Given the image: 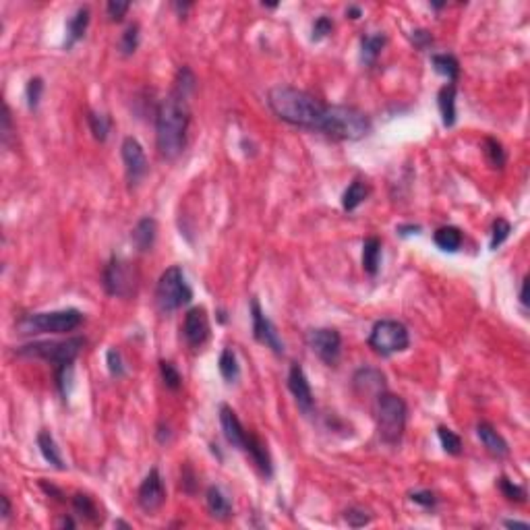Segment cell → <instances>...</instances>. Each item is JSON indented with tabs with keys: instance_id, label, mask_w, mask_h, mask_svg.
Listing matches in <instances>:
<instances>
[{
	"instance_id": "cell-27",
	"label": "cell",
	"mask_w": 530,
	"mask_h": 530,
	"mask_svg": "<svg viewBox=\"0 0 530 530\" xmlns=\"http://www.w3.org/2000/svg\"><path fill=\"white\" fill-rule=\"evenodd\" d=\"M462 240H464L462 230L456 228V226H441V228H437L435 235H433V242H435L441 251H446V253H456V251H460Z\"/></svg>"
},
{
	"instance_id": "cell-11",
	"label": "cell",
	"mask_w": 530,
	"mask_h": 530,
	"mask_svg": "<svg viewBox=\"0 0 530 530\" xmlns=\"http://www.w3.org/2000/svg\"><path fill=\"white\" fill-rule=\"evenodd\" d=\"M120 156H122L128 186L133 189V186L141 184L143 178L149 175V162L143 152V145L135 137H124V141L120 145Z\"/></svg>"
},
{
	"instance_id": "cell-28",
	"label": "cell",
	"mask_w": 530,
	"mask_h": 530,
	"mask_svg": "<svg viewBox=\"0 0 530 530\" xmlns=\"http://www.w3.org/2000/svg\"><path fill=\"white\" fill-rule=\"evenodd\" d=\"M369 193H371V189H369L367 182H362V180H353V182L348 184V189L344 191V195H342V207H344V212H354L360 203L367 201Z\"/></svg>"
},
{
	"instance_id": "cell-9",
	"label": "cell",
	"mask_w": 530,
	"mask_h": 530,
	"mask_svg": "<svg viewBox=\"0 0 530 530\" xmlns=\"http://www.w3.org/2000/svg\"><path fill=\"white\" fill-rule=\"evenodd\" d=\"M85 346V338H68L62 342H31L27 346H21L17 353L21 356H36L52 362L54 367L75 362V358L81 354Z\"/></svg>"
},
{
	"instance_id": "cell-47",
	"label": "cell",
	"mask_w": 530,
	"mask_h": 530,
	"mask_svg": "<svg viewBox=\"0 0 530 530\" xmlns=\"http://www.w3.org/2000/svg\"><path fill=\"white\" fill-rule=\"evenodd\" d=\"M13 118H10V108L4 104L2 106V128H0V137H2V143L8 145L10 143V137H13Z\"/></svg>"
},
{
	"instance_id": "cell-37",
	"label": "cell",
	"mask_w": 530,
	"mask_h": 530,
	"mask_svg": "<svg viewBox=\"0 0 530 530\" xmlns=\"http://www.w3.org/2000/svg\"><path fill=\"white\" fill-rule=\"evenodd\" d=\"M160 375H162V381L164 385L170 390V392H178L182 388V375L177 369L175 362L170 360H160Z\"/></svg>"
},
{
	"instance_id": "cell-56",
	"label": "cell",
	"mask_w": 530,
	"mask_h": 530,
	"mask_svg": "<svg viewBox=\"0 0 530 530\" xmlns=\"http://www.w3.org/2000/svg\"><path fill=\"white\" fill-rule=\"evenodd\" d=\"M115 527H120V529H131V524H126V522H122V520H118V522H115Z\"/></svg>"
},
{
	"instance_id": "cell-55",
	"label": "cell",
	"mask_w": 530,
	"mask_h": 530,
	"mask_svg": "<svg viewBox=\"0 0 530 530\" xmlns=\"http://www.w3.org/2000/svg\"><path fill=\"white\" fill-rule=\"evenodd\" d=\"M60 527H62V529H75V522H73L71 518H64V520L60 522Z\"/></svg>"
},
{
	"instance_id": "cell-19",
	"label": "cell",
	"mask_w": 530,
	"mask_h": 530,
	"mask_svg": "<svg viewBox=\"0 0 530 530\" xmlns=\"http://www.w3.org/2000/svg\"><path fill=\"white\" fill-rule=\"evenodd\" d=\"M476 435L483 443V448L493 456V458H508L510 456V446L503 439V435L491 425V422H478L476 425Z\"/></svg>"
},
{
	"instance_id": "cell-23",
	"label": "cell",
	"mask_w": 530,
	"mask_h": 530,
	"mask_svg": "<svg viewBox=\"0 0 530 530\" xmlns=\"http://www.w3.org/2000/svg\"><path fill=\"white\" fill-rule=\"evenodd\" d=\"M437 106L443 126H454L456 124V83H448L439 89L437 94Z\"/></svg>"
},
{
	"instance_id": "cell-16",
	"label": "cell",
	"mask_w": 530,
	"mask_h": 530,
	"mask_svg": "<svg viewBox=\"0 0 530 530\" xmlns=\"http://www.w3.org/2000/svg\"><path fill=\"white\" fill-rule=\"evenodd\" d=\"M242 452L251 458V462L255 464V469L261 472L265 478H270L274 474V464H272L270 450H267V446H265V441L261 437H257L255 433L249 431Z\"/></svg>"
},
{
	"instance_id": "cell-7",
	"label": "cell",
	"mask_w": 530,
	"mask_h": 530,
	"mask_svg": "<svg viewBox=\"0 0 530 530\" xmlns=\"http://www.w3.org/2000/svg\"><path fill=\"white\" fill-rule=\"evenodd\" d=\"M411 346L408 327L396 319H381L373 325L369 334V348L381 356L404 353Z\"/></svg>"
},
{
	"instance_id": "cell-52",
	"label": "cell",
	"mask_w": 530,
	"mask_h": 530,
	"mask_svg": "<svg viewBox=\"0 0 530 530\" xmlns=\"http://www.w3.org/2000/svg\"><path fill=\"white\" fill-rule=\"evenodd\" d=\"M503 527H508V529H529V522H520V520H503Z\"/></svg>"
},
{
	"instance_id": "cell-8",
	"label": "cell",
	"mask_w": 530,
	"mask_h": 530,
	"mask_svg": "<svg viewBox=\"0 0 530 530\" xmlns=\"http://www.w3.org/2000/svg\"><path fill=\"white\" fill-rule=\"evenodd\" d=\"M137 284H139L137 270L128 261L112 255L110 261L102 270V286H104L106 295L131 298L137 293Z\"/></svg>"
},
{
	"instance_id": "cell-26",
	"label": "cell",
	"mask_w": 530,
	"mask_h": 530,
	"mask_svg": "<svg viewBox=\"0 0 530 530\" xmlns=\"http://www.w3.org/2000/svg\"><path fill=\"white\" fill-rule=\"evenodd\" d=\"M388 44V38H385V34H369V36H362V40H360V60H362V64H367V66H373L377 59H379V54H381V50H383V46Z\"/></svg>"
},
{
	"instance_id": "cell-54",
	"label": "cell",
	"mask_w": 530,
	"mask_h": 530,
	"mask_svg": "<svg viewBox=\"0 0 530 530\" xmlns=\"http://www.w3.org/2000/svg\"><path fill=\"white\" fill-rule=\"evenodd\" d=\"M175 8H177L180 15H184V10L191 8V2H182V4H180V2H175Z\"/></svg>"
},
{
	"instance_id": "cell-32",
	"label": "cell",
	"mask_w": 530,
	"mask_h": 530,
	"mask_svg": "<svg viewBox=\"0 0 530 530\" xmlns=\"http://www.w3.org/2000/svg\"><path fill=\"white\" fill-rule=\"evenodd\" d=\"M437 437H439V443H441L446 454H450V456H460L462 454L464 443H462V437L456 431L441 425V427H437Z\"/></svg>"
},
{
	"instance_id": "cell-35",
	"label": "cell",
	"mask_w": 530,
	"mask_h": 530,
	"mask_svg": "<svg viewBox=\"0 0 530 530\" xmlns=\"http://www.w3.org/2000/svg\"><path fill=\"white\" fill-rule=\"evenodd\" d=\"M137 48H139V25H137V23H131V25L122 31V36H120V40H118V52H120L124 59H128V57H133V54L137 52Z\"/></svg>"
},
{
	"instance_id": "cell-21",
	"label": "cell",
	"mask_w": 530,
	"mask_h": 530,
	"mask_svg": "<svg viewBox=\"0 0 530 530\" xmlns=\"http://www.w3.org/2000/svg\"><path fill=\"white\" fill-rule=\"evenodd\" d=\"M156 238H158V222H156L152 216L141 218V220L135 224L133 233H131V240H133V244H135V249H137L139 253L152 251L154 244H156Z\"/></svg>"
},
{
	"instance_id": "cell-13",
	"label": "cell",
	"mask_w": 530,
	"mask_h": 530,
	"mask_svg": "<svg viewBox=\"0 0 530 530\" xmlns=\"http://www.w3.org/2000/svg\"><path fill=\"white\" fill-rule=\"evenodd\" d=\"M137 503L143 512L154 514L166 503V487L162 480V474L158 469H152L147 476L141 480L137 491Z\"/></svg>"
},
{
	"instance_id": "cell-25",
	"label": "cell",
	"mask_w": 530,
	"mask_h": 530,
	"mask_svg": "<svg viewBox=\"0 0 530 530\" xmlns=\"http://www.w3.org/2000/svg\"><path fill=\"white\" fill-rule=\"evenodd\" d=\"M38 450H40L42 458H44L50 466H54L57 471H64V469H66V466H64V460H62V454H60L59 443L54 441V437H52L50 431H40V433H38Z\"/></svg>"
},
{
	"instance_id": "cell-44",
	"label": "cell",
	"mask_w": 530,
	"mask_h": 530,
	"mask_svg": "<svg viewBox=\"0 0 530 530\" xmlns=\"http://www.w3.org/2000/svg\"><path fill=\"white\" fill-rule=\"evenodd\" d=\"M411 501L416 503V506H420V508H425V510H433L435 506H437V497H435V493L433 491H414L411 493Z\"/></svg>"
},
{
	"instance_id": "cell-46",
	"label": "cell",
	"mask_w": 530,
	"mask_h": 530,
	"mask_svg": "<svg viewBox=\"0 0 530 530\" xmlns=\"http://www.w3.org/2000/svg\"><path fill=\"white\" fill-rule=\"evenodd\" d=\"M195 487H197L195 472H193V469H191L189 464H184V466L180 469V489H182L184 493L193 495V493H195Z\"/></svg>"
},
{
	"instance_id": "cell-4",
	"label": "cell",
	"mask_w": 530,
	"mask_h": 530,
	"mask_svg": "<svg viewBox=\"0 0 530 530\" xmlns=\"http://www.w3.org/2000/svg\"><path fill=\"white\" fill-rule=\"evenodd\" d=\"M406 418H408V406L406 402L390 392H381L375 398V420H377V433L383 443L398 446L406 431Z\"/></svg>"
},
{
	"instance_id": "cell-5",
	"label": "cell",
	"mask_w": 530,
	"mask_h": 530,
	"mask_svg": "<svg viewBox=\"0 0 530 530\" xmlns=\"http://www.w3.org/2000/svg\"><path fill=\"white\" fill-rule=\"evenodd\" d=\"M83 319V313L77 309H60L27 315L19 319L17 327L21 330V334H68L81 327Z\"/></svg>"
},
{
	"instance_id": "cell-3",
	"label": "cell",
	"mask_w": 530,
	"mask_h": 530,
	"mask_svg": "<svg viewBox=\"0 0 530 530\" xmlns=\"http://www.w3.org/2000/svg\"><path fill=\"white\" fill-rule=\"evenodd\" d=\"M371 131V118L354 106H327L319 133L336 141H358Z\"/></svg>"
},
{
	"instance_id": "cell-45",
	"label": "cell",
	"mask_w": 530,
	"mask_h": 530,
	"mask_svg": "<svg viewBox=\"0 0 530 530\" xmlns=\"http://www.w3.org/2000/svg\"><path fill=\"white\" fill-rule=\"evenodd\" d=\"M128 8H131V2H126V0H110L106 4V13L112 21H122L124 15L128 13Z\"/></svg>"
},
{
	"instance_id": "cell-36",
	"label": "cell",
	"mask_w": 530,
	"mask_h": 530,
	"mask_svg": "<svg viewBox=\"0 0 530 530\" xmlns=\"http://www.w3.org/2000/svg\"><path fill=\"white\" fill-rule=\"evenodd\" d=\"M497 487H499V491L503 493V497L508 501H516V503H524L527 501V489L522 485H516L508 476H499Z\"/></svg>"
},
{
	"instance_id": "cell-31",
	"label": "cell",
	"mask_w": 530,
	"mask_h": 530,
	"mask_svg": "<svg viewBox=\"0 0 530 530\" xmlns=\"http://www.w3.org/2000/svg\"><path fill=\"white\" fill-rule=\"evenodd\" d=\"M87 124H89V131H91V135H94L96 141L104 143L108 139L110 128H112V120H110L108 115L91 110V112H87Z\"/></svg>"
},
{
	"instance_id": "cell-10",
	"label": "cell",
	"mask_w": 530,
	"mask_h": 530,
	"mask_svg": "<svg viewBox=\"0 0 530 530\" xmlns=\"http://www.w3.org/2000/svg\"><path fill=\"white\" fill-rule=\"evenodd\" d=\"M307 344L327 367H336L342 354V336L334 327H317L307 334Z\"/></svg>"
},
{
	"instance_id": "cell-51",
	"label": "cell",
	"mask_w": 530,
	"mask_h": 530,
	"mask_svg": "<svg viewBox=\"0 0 530 530\" xmlns=\"http://www.w3.org/2000/svg\"><path fill=\"white\" fill-rule=\"evenodd\" d=\"M527 288H529V276H524L522 278V282H520V293H518V298H520V304L527 309L529 307V298H527Z\"/></svg>"
},
{
	"instance_id": "cell-41",
	"label": "cell",
	"mask_w": 530,
	"mask_h": 530,
	"mask_svg": "<svg viewBox=\"0 0 530 530\" xmlns=\"http://www.w3.org/2000/svg\"><path fill=\"white\" fill-rule=\"evenodd\" d=\"M106 365H108V371L112 377L117 379H122L126 375V367H124V360H122V354L118 348H110L106 353Z\"/></svg>"
},
{
	"instance_id": "cell-39",
	"label": "cell",
	"mask_w": 530,
	"mask_h": 530,
	"mask_svg": "<svg viewBox=\"0 0 530 530\" xmlns=\"http://www.w3.org/2000/svg\"><path fill=\"white\" fill-rule=\"evenodd\" d=\"M54 377H57V388H59L60 396L66 400L71 396V385H73V362L54 367Z\"/></svg>"
},
{
	"instance_id": "cell-34",
	"label": "cell",
	"mask_w": 530,
	"mask_h": 530,
	"mask_svg": "<svg viewBox=\"0 0 530 530\" xmlns=\"http://www.w3.org/2000/svg\"><path fill=\"white\" fill-rule=\"evenodd\" d=\"M71 503H73V510H75L81 518H87V520H91V522H98V520H100L98 506H96V501H94L89 495L77 493V495H73Z\"/></svg>"
},
{
	"instance_id": "cell-14",
	"label": "cell",
	"mask_w": 530,
	"mask_h": 530,
	"mask_svg": "<svg viewBox=\"0 0 530 530\" xmlns=\"http://www.w3.org/2000/svg\"><path fill=\"white\" fill-rule=\"evenodd\" d=\"M209 315L205 311V307H191L184 315V323H182V336L186 340V344L195 351H199L201 346H205V342L209 340Z\"/></svg>"
},
{
	"instance_id": "cell-49",
	"label": "cell",
	"mask_w": 530,
	"mask_h": 530,
	"mask_svg": "<svg viewBox=\"0 0 530 530\" xmlns=\"http://www.w3.org/2000/svg\"><path fill=\"white\" fill-rule=\"evenodd\" d=\"M396 233H398L400 236L418 235V233H420V226H418V224H402V226H398V228H396Z\"/></svg>"
},
{
	"instance_id": "cell-2",
	"label": "cell",
	"mask_w": 530,
	"mask_h": 530,
	"mask_svg": "<svg viewBox=\"0 0 530 530\" xmlns=\"http://www.w3.org/2000/svg\"><path fill=\"white\" fill-rule=\"evenodd\" d=\"M267 106L280 120L300 126L307 131H317L325 115L327 104L319 102L311 94L296 89L293 85H276L267 91Z\"/></svg>"
},
{
	"instance_id": "cell-43",
	"label": "cell",
	"mask_w": 530,
	"mask_h": 530,
	"mask_svg": "<svg viewBox=\"0 0 530 530\" xmlns=\"http://www.w3.org/2000/svg\"><path fill=\"white\" fill-rule=\"evenodd\" d=\"M344 520H346L348 527H353V529H362V527H367V524L371 522V516H369L365 510H360V508H348V510L344 512Z\"/></svg>"
},
{
	"instance_id": "cell-29",
	"label": "cell",
	"mask_w": 530,
	"mask_h": 530,
	"mask_svg": "<svg viewBox=\"0 0 530 530\" xmlns=\"http://www.w3.org/2000/svg\"><path fill=\"white\" fill-rule=\"evenodd\" d=\"M431 64L450 83L458 81V77H460V62H458L456 57H452V54H433L431 57Z\"/></svg>"
},
{
	"instance_id": "cell-50",
	"label": "cell",
	"mask_w": 530,
	"mask_h": 530,
	"mask_svg": "<svg viewBox=\"0 0 530 530\" xmlns=\"http://www.w3.org/2000/svg\"><path fill=\"white\" fill-rule=\"evenodd\" d=\"M0 503H2V520H8L10 514H13V506H10V499L6 495H0Z\"/></svg>"
},
{
	"instance_id": "cell-57",
	"label": "cell",
	"mask_w": 530,
	"mask_h": 530,
	"mask_svg": "<svg viewBox=\"0 0 530 530\" xmlns=\"http://www.w3.org/2000/svg\"><path fill=\"white\" fill-rule=\"evenodd\" d=\"M263 6H267V8H276V6H278V2H263Z\"/></svg>"
},
{
	"instance_id": "cell-38",
	"label": "cell",
	"mask_w": 530,
	"mask_h": 530,
	"mask_svg": "<svg viewBox=\"0 0 530 530\" xmlns=\"http://www.w3.org/2000/svg\"><path fill=\"white\" fill-rule=\"evenodd\" d=\"M510 233H512V224L506 220V218H497L491 226V251H497L508 238H510Z\"/></svg>"
},
{
	"instance_id": "cell-6",
	"label": "cell",
	"mask_w": 530,
	"mask_h": 530,
	"mask_svg": "<svg viewBox=\"0 0 530 530\" xmlns=\"http://www.w3.org/2000/svg\"><path fill=\"white\" fill-rule=\"evenodd\" d=\"M193 300V290L184 278V272L180 265L168 267L156 286V307L160 309V313L168 315L175 313L180 307L189 304Z\"/></svg>"
},
{
	"instance_id": "cell-20",
	"label": "cell",
	"mask_w": 530,
	"mask_h": 530,
	"mask_svg": "<svg viewBox=\"0 0 530 530\" xmlns=\"http://www.w3.org/2000/svg\"><path fill=\"white\" fill-rule=\"evenodd\" d=\"M91 13L87 6H79L66 21V40H64V50H71L77 42L85 38V31L89 27Z\"/></svg>"
},
{
	"instance_id": "cell-48",
	"label": "cell",
	"mask_w": 530,
	"mask_h": 530,
	"mask_svg": "<svg viewBox=\"0 0 530 530\" xmlns=\"http://www.w3.org/2000/svg\"><path fill=\"white\" fill-rule=\"evenodd\" d=\"M411 42L414 44V48H418V50H425V48H429L431 44H433V36H431V31H427V29H413L411 31Z\"/></svg>"
},
{
	"instance_id": "cell-40",
	"label": "cell",
	"mask_w": 530,
	"mask_h": 530,
	"mask_svg": "<svg viewBox=\"0 0 530 530\" xmlns=\"http://www.w3.org/2000/svg\"><path fill=\"white\" fill-rule=\"evenodd\" d=\"M42 94H44V79L42 77H31L27 81V87H25V100H27L29 110H38Z\"/></svg>"
},
{
	"instance_id": "cell-22",
	"label": "cell",
	"mask_w": 530,
	"mask_h": 530,
	"mask_svg": "<svg viewBox=\"0 0 530 530\" xmlns=\"http://www.w3.org/2000/svg\"><path fill=\"white\" fill-rule=\"evenodd\" d=\"M205 503H207V512L216 520H228V518H233V503L222 493L220 487H209L205 491Z\"/></svg>"
},
{
	"instance_id": "cell-33",
	"label": "cell",
	"mask_w": 530,
	"mask_h": 530,
	"mask_svg": "<svg viewBox=\"0 0 530 530\" xmlns=\"http://www.w3.org/2000/svg\"><path fill=\"white\" fill-rule=\"evenodd\" d=\"M483 152H485V158H487V162H489L493 168H503V166H506L508 154H506L503 145H501L497 139H493V137H487V139L483 141Z\"/></svg>"
},
{
	"instance_id": "cell-12",
	"label": "cell",
	"mask_w": 530,
	"mask_h": 530,
	"mask_svg": "<svg viewBox=\"0 0 530 530\" xmlns=\"http://www.w3.org/2000/svg\"><path fill=\"white\" fill-rule=\"evenodd\" d=\"M251 319H253V338L274 354H284V340L280 338L274 321L263 313L257 298L251 300Z\"/></svg>"
},
{
	"instance_id": "cell-1",
	"label": "cell",
	"mask_w": 530,
	"mask_h": 530,
	"mask_svg": "<svg viewBox=\"0 0 530 530\" xmlns=\"http://www.w3.org/2000/svg\"><path fill=\"white\" fill-rule=\"evenodd\" d=\"M191 124L189 96L172 89L156 110V145L162 158L177 160L186 147Z\"/></svg>"
},
{
	"instance_id": "cell-58",
	"label": "cell",
	"mask_w": 530,
	"mask_h": 530,
	"mask_svg": "<svg viewBox=\"0 0 530 530\" xmlns=\"http://www.w3.org/2000/svg\"><path fill=\"white\" fill-rule=\"evenodd\" d=\"M431 6H433V8H441V6H446V4H443V2H431Z\"/></svg>"
},
{
	"instance_id": "cell-42",
	"label": "cell",
	"mask_w": 530,
	"mask_h": 530,
	"mask_svg": "<svg viewBox=\"0 0 530 530\" xmlns=\"http://www.w3.org/2000/svg\"><path fill=\"white\" fill-rule=\"evenodd\" d=\"M332 29H334V21H332L327 15H321V17L315 19V23H313V36H311V40H313V42H319V40H323L325 36H330Z\"/></svg>"
},
{
	"instance_id": "cell-18",
	"label": "cell",
	"mask_w": 530,
	"mask_h": 530,
	"mask_svg": "<svg viewBox=\"0 0 530 530\" xmlns=\"http://www.w3.org/2000/svg\"><path fill=\"white\" fill-rule=\"evenodd\" d=\"M354 390L360 396H379L381 392H385V375L379 369L373 367H360L353 377Z\"/></svg>"
},
{
	"instance_id": "cell-30",
	"label": "cell",
	"mask_w": 530,
	"mask_h": 530,
	"mask_svg": "<svg viewBox=\"0 0 530 530\" xmlns=\"http://www.w3.org/2000/svg\"><path fill=\"white\" fill-rule=\"evenodd\" d=\"M218 369H220V375L226 383H236L240 379V365H238V358H236L233 348L222 351L220 360H218Z\"/></svg>"
},
{
	"instance_id": "cell-24",
	"label": "cell",
	"mask_w": 530,
	"mask_h": 530,
	"mask_svg": "<svg viewBox=\"0 0 530 530\" xmlns=\"http://www.w3.org/2000/svg\"><path fill=\"white\" fill-rule=\"evenodd\" d=\"M381 267V240L377 236H369L362 242V270L367 276L375 278Z\"/></svg>"
},
{
	"instance_id": "cell-53",
	"label": "cell",
	"mask_w": 530,
	"mask_h": 530,
	"mask_svg": "<svg viewBox=\"0 0 530 530\" xmlns=\"http://www.w3.org/2000/svg\"><path fill=\"white\" fill-rule=\"evenodd\" d=\"M360 15H362V10H360V6H356V4L346 8V17H351V19H360Z\"/></svg>"
},
{
	"instance_id": "cell-17",
	"label": "cell",
	"mask_w": 530,
	"mask_h": 530,
	"mask_svg": "<svg viewBox=\"0 0 530 530\" xmlns=\"http://www.w3.org/2000/svg\"><path fill=\"white\" fill-rule=\"evenodd\" d=\"M220 427H222V433H224V439L228 441V446L242 452L249 431L242 427V422L238 420L236 413L228 404L220 406Z\"/></svg>"
},
{
	"instance_id": "cell-15",
	"label": "cell",
	"mask_w": 530,
	"mask_h": 530,
	"mask_svg": "<svg viewBox=\"0 0 530 530\" xmlns=\"http://www.w3.org/2000/svg\"><path fill=\"white\" fill-rule=\"evenodd\" d=\"M288 390H290L300 413L309 416L315 411V398H313L311 383H309V379H307V375H304V371L298 362H293V367L288 371Z\"/></svg>"
}]
</instances>
